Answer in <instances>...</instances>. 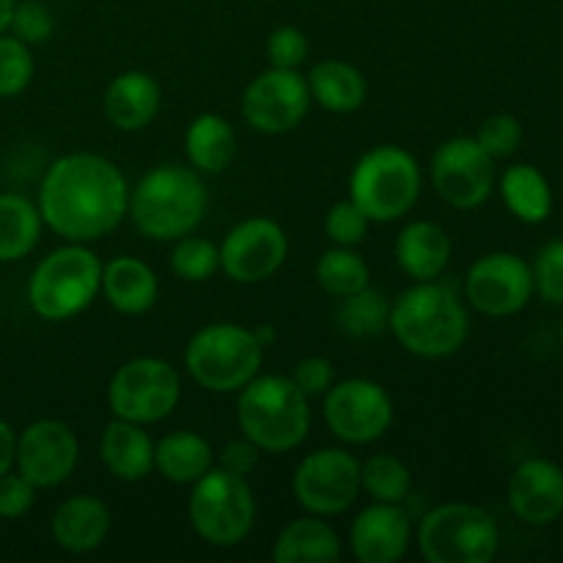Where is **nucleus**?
<instances>
[{
	"instance_id": "f257e3e1",
	"label": "nucleus",
	"mask_w": 563,
	"mask_h": 563,
	"mask_svg": "<svg viewBox=\"0 0 563 563\" xmlns=\"http://www.w3.org/2000/svg\"><path fill=\"white\" fill-rule=\"evenodd\" d=\"M130 209L124 174L91 152L64 154L47 168L38 190V214L66 242H93L121 225Z\"/></svg>"
},
{
	"instance_id": "f03ea898",
	"label": "nucleus",
	"mask_w": 563,
	"mask_h": 563,
	"mask_svg": "<svg viewBox=\"0 0 563 563\" xmlns=\"http://www.w3.org/2000/svg\"><path fill=\"white\" fill-rule=\"evenodd\" d=\"M390 333L418 357H449L465 346L471 322L460 295L451 284L416 280L390 306Z\"/></svg>"
},
{
	"instance_id": "7ed1b4c3",
	"label": "nucleus",
	"mask_w": 563,
	"mask_h": 563,
	"mask_svg": "<svg viewBox=\"0 0 563 563\" xmlns=\"http://www.w3.org/2000/svg\"><path fill=\"white\" fill-rule=\"evenodd\" d=\"M209 192L192 165H157L130 190L135 229L157 242H174L201 225Z\"/></svg>"
},
{
	"instance_id": "20e7f679",
	"label": "nucleus",
	"mask_w": 563,
	"mask_h": 563,
	"mask_svg": "<svg viewBox=\"0 0 563 563\" xmlns=\"http://www.w3.org/2000/svg\"><path fill=\"white\" fill-rule=\"evenodd\" d=\"M236 423L251 443L267 454H286L306 440L311 429L308 396L291 377L264 374L236 390Z\"/></svg>"
},
{
	"instance_id": "39448f33",
	"label": "nucleus",
	"mask_w": 563,
	"mask_h": 563,
	"mask_svg": "<svg viewBox=\"0 0 563 563\" xmlns=\"http://www.w3.org/2000/svg\"><path fill=\"white\" fill-rule=\"evenodd\" d=\"M102 267L97 253L82 242H69L44 256L27 280L33 313L47 322L75 319L102 291Z\"/></svg>"
},
{
	"instance_id": "423d86ee",
	"label": "nucleus",
	"mask_w": 563,
	"mask_h": 563,
	"mask_svg": "<svg viewBox=\"0 0 563 563\" xmlns=\"http://www.w3.org/2000/svg\"><path fill=\"white\" fill-rule=\"evenodd\" d=\"M264 346L242 324L214 322L198 330L185 350L187 374L209 394H236L262 372Z\"/></svg>"
},
{
	"instance_id": "0eeeda50",
	"label": "nucleus",
	"mask_w": 563,
	"mask_h": 563,
	"mask_svg": "<svg viewBox=\"0 0 563 563\" xmlns=\"http://www.w3.org/2000/svg\"><path fill=\"white\" fill-rule=\"evenodd\" d=\"M421 168L401 146H377L363 154L350 176V201L368 223H394L416 207Z\"/></svg>"
},
{
	"instance_id": "6e6552de",
	"label": "nucleus",
	"mask_w": 563,
	"mask_h": 563,
	"mask_svg": "<svg viewBox=\"0 0 563 563\" xmlns=\"http://www.w3.org/2000/svg\"><path fill=\"white\" fill-rule=\"evenodd\" d=\"M190 526L212 548H236L245 542L256 520V498L247 478L212 467L192 484L187 504Z\"/></svg>"
},
{
	"instance_id": "1a4fd4ad",
	"label": "nucleus",
	"mask_w": 563,
	"mask_h": 563,
	"mask_svg": "<svg viewBox=\"0 0 563 563\" xmlns=\"http://www.w3.org/2000/svg\"><path fill=\"white\" fill-rule=\"evenodd\" d=\"M498 548V522L473 504H443L418 526V550L429 563H489Z\"/></svg>"
},
{
	"instance_id": "9d476101",
	"label": "nucleus",
	"mask_w": 563,
	"mask_h": 563,
	"mask_svg": "<svg viewBox=\"0 0 563 563\" xmlns=\"http://www.w3.org/2000/svg\"><path fill=\"white\" fill-rule=\"evenodd\" d=\"M179 399V372L163 357H135L124 363L108 385V407L113 418L141 427L165 421Z\"/></svg>"
},
{
	"instance_id": "9b49d317",
	"label": "nucleus",
	"mask_w": 563,
	"mask_h": 563,
	"mask_svg": "<svg viewBox=\"0 0 563 563\" xmlns=\"http://www.w3.org/2000/svg\"><path fill=\"white\" fill-rule=\"evenodd\" d=\"M291 493L308 515H344L361 495V462L344 449L313 451L297 465Z\"/></svg>"
},
{
	"instance_id": "f8f14e48",
	"label": "nucleus",
	"mask_w": 563,
	"mask_h": 563,
	"mask_svg": "<svg viewBox=\"0 0 563 563\" xmlns=\"http://www.w3.org/2000/svg\"><path fill=\"white\" fill-rule=\"evenodd\" d=\"M324 421L344 443L368 445L394 423V401L374 379H341L324 394Z\"/></svg>"
},
{
	"instance_id": "ddd939ff",
	"label": "nucleus",
	"mask_w": 563,
	"mask_h": 563,
	"mask_svg": "<svg viewBox=\"0 0 563 563\" xmlns=\"http://www.w3.org/2000/svg\"><path fill=\"white\" fill-rule=\"evenodd\" d=\"M432 185L449 207H482L495 190V159L476 137H449L432 154Z\"/></svg>"
},
{
	"instance_id": "4468645a",
	"label": "nucleus",
	"mask_w": 563,
	"mask_h": 563,
	"mask_svg": "<svg viewBox=\"0 0 563 563\" xmlns=\"http://www.w3.org/2000/svg\"><path fill=\"white\" fill-rule=\"evenodd\" d=\"M467 302L484 317H515L531 302V264L517 253L495 251L473 262L465 275Z\"/></svg>"
},
{
	"instance_id": "2eb2a0df",
	"label": "nucleus",
	"mask_w": 563,
	"mask_h": 563,
	"mask_svg": "<svg viewBox=\"0 0 563 563\" xmlns=\"http://www.w3.org/2000/svg\"><path fill=\"white\" fill-rule=\"evenodd\" d=\"M311 108L308 80L297 69L269 66L242 93V115L253 130L264 135H284L302 124Z\"/></svg>"
},
{
	"instance_id": "dca6fc26",
	"label": "nucleus",
	"mask_w": 563,
	"mask_h": 563,
	"mask_svg": "<svg viewBox=\"0 0 563 563\" xmlns=\"http://www.w3.org/2000/svg\"><path fill=\"white\" fill-rule=\"evenodd\" d=\"M220 247V269L234 284H262L284 267L289 256L286 231L269 218H247L225 234Z\"/></svg>"
},
{
	"instance_id": "f3484780",
	"label": "nucleus",
	"mask_w": 563,
	"mask_h": 563,
	"mask_svg": "<svg viewBox=\"0 0 563 563\" xmlns=\"http://www.w3.org/2000/svg\"><path fill=\"white\" fill-rule=\"evenodd\" d=\"M80 445L64 421H36L16 438V473L36 489H53L75 473Z\"/></svg>"
},
{
	"instance_id": "a211bd4d",
	"label": "nucleus",
	"mask_w": 563,
	"mask_h": 563,
	"mask_svg": "<svg viewBox=\"0 0 563 563\" xmlns=\"http://www.w3.org/2000/svg\"><path fill=\"white\" fill-rule=\"evenodd\" d=\"M509 506L526 526H553L563 515V467L533 456L509 478Z\"/></svg>"
},
{
	"instance_id": "6ab92c4d",
	"label": "nucleus",
	"mask_w": 563,
	"mask_h": 563,
	"mask_svg": "<svg viewBox=\"0 0 563 563\" xmlns=\"http://www.w3.org/2000/svg\"><path fill=\"white\" fill-rule=\"evenodd\" d=\"M412 539L410 515L401 504H377L355 517L350 531L352 553L361 563H396L407 555Z\"/></svg>"
},
{
	"instance_id": "aec40b11",
	"label": "nucleus",
	"mask_w": 563,
	"mask_h": 563,
	"mask_svg": "<svg viewBox=\"0 0 563 563\" xmlns=\"http://www.w3.org/2000/svg\"><path fill=\"white\" fill-rule=\"evenodd\" d=\"M159 102H163V93H159L157 80L146 71H121L110 80V86L104 88L102 110L104 119L121 132H141L157 119Z\"/></svg>"
},
{
	"instance_id": "412c9836",
	"label": "nucleus",
	"mask_w": 563,
	"mask_h": 563,
	"mask_svg": "<svg viewBox=\"0 0 563 563\" xmlns=\"http://www.w3.org/2000/svg\"><path fill=\"white\" fill-rule=\"evenodd\" d=\"M55 544L71 555L93 553L110 533V509L93 495H71L49 520Z\"/></svg>"
},
{
	"instance_id": "4be33fe9",
	"label": "nucleus",
	"mask_w": 563,
	"mask_h": 563,
	"mask_svg": "<svg viewBox=\"0 0 563 563\" xmlns=\"http://www.w3.org/2000/svg\"><path fill=\"white\" fill-rule=\"evenodd\" d=\"M99 460L119 482H143L154 471V440L141 423L113 418L99 440Z\"/></svg>"
},
{
	"instance_id": "5701e85b",
	"label": "nucleus",
	"mask_w": 563,
	"mask_h": 563,
	"mask_svg": "<svg viewBox=\"0 0 563 563\" xmlns=\"http://www.w3.org/2000/svg\"><path fill=\"white\" fill-rule=\"evenodd\" d=\"M451 236L434 220H412L396 236V262L412 280H434L451 262Z\"/></svg>"
},
{
	"instance_id": "b1692460",
	"label": "nucleus",
	"mask_w": 563,
	"mask_h": 563,
	"mask_svg": "<svg viewBox=\"0 0 563 563\" xmlns=\"http://www.w3.org/2000/svg\"><path fill=\"white\" fill-rule=\"evenodd\" d=\"M102 295L113 311L124 317H141L157 302V275L141 258L115 256L102 267Z\"/></svg>"
},
{
	"instance_id": "393cba45",
	"label": "nucleus",
	"mask_w": 563,
	"mask_h": 563,
	"mask_svg": "<svg viewBox=\"0 0 563 563\" xmlns=\"http://www.w3.org/2000/svg\"><path fill=\"white\" fill-rule=\"evenodd\" d=\"M214 467V451L207 438L196 432H170L154 443V471L170 484L192 487Z\"/></svg>"
},
{
	"instance_id": "a878e982",
	"label": "nucleus",
	"mask_w": 563,
	"mask_h": 563,
	"mask_svg": "<svg viewBox=\"0 0 563 563\" xmlns=\"http://www.w3.org/2000/svg\"><path fill=\"white\" fill-rule=\"evenodd\" d=\"M341 559V539L324 517L308 515L291 520L273 544L275 563H335Z\"/></svg>"
},
{
	"instance_id": "bb28decb",
	"label": "nucleus",
	"mask_w": 563,
	"mask_h": 563,
	"mask_svg": "<svg viewBox=\"0 0 563 563\" xmlns=\"http://www.w3.org/2000/svg\"><path fill=\"white\" fill-rule=\"evenodd\" d=\"M187 163L198 174H223L236 157V132L223 115L201 113L185 132Z\"/></svg>"
},
{
	"instance_id": "cd10ccee",
	"label": "nucleus",
	"mask_w": 563,
	"mask_h": 563,
	"mask_svg": "<svg viewBox=\"0 0 563 563\" xmlns=\"http://www.w3.org/2000/svg\"><path fill=\"white\" fill-rule=\"evenodd\" d=\"M308 91H311V102L319 108L330 110V113H355L366 102V80L361 71L346 60H322L308 71Z\"/></svg>"
},
{
	"instance_id": "c85d7f7f",
	"label": "nucleus",
	"mask_w": 563,
	"mask_h": 563,
	"mask_svg": "<svg viewBox=\"0 0 563 563\" xmlns=\"http://www.w3.org/2000/svg\"><path fill=\"white\" fill-rule=\"evenodd\" d=\"M500 196L506 209L528 225L544 223L553 212V190L548 176L528 163H517L500 176Z\"/></svg>"
},
{
	"instance_id": "c756f323",
	"label": "nucleus",
	"mask_w": 563,
	"mask_h": 563,
	"mask_svg": "<svg viewBox=\"0 0 563 563\" xmlns=\"http://www.w3.org/2000/svg\"><path fill=\"white\" fill-rule=\"evenodd\" d=\"M42 236V214L25 196H0V262H20L31 256Z\"/></svg>"
},
{
	"instance_id": "7c9ffc66",
	"label": "nucleus",
	"mask_w": 563,
	"mask_h": 563,
	"mask_svg": "<svg viewBox=\"0 0 563 563\" xmlns=\"http://www.w3.org/2000/svg\"><path fill=\"white\" fill-rule=\"evenodd\" d=\"M390 319V302L383 291L363 286L355 295L341 297V306L335 311V322H339L341 333L350 339H377L379 333L388 330Z\"/></svg>"
},
{
	"instance_id": "2f4dec72",
	"label": "nucleus",
	"mask_w": 563,
	"mask_h": 563,
	"mask_svg": "<svg viewBox=\"0 0 563 563\" xmlns=\"http://www.w3.org/2000/svg\"><path fill=\"white\" fill-rule=\"evenodd\" d=\"M410 489V467L396 454H374L361 465V493L377 504H405Z\"/></svg>"
},
{
	"instance_id": "473e14b6",
	"label": "nucleus",
	"mask_w": 563,
	"mask_h": 563,
	"mask_svg": "<svg viewBox=\"0 0 563 563\" xmlns=\"http://www.w3.org/2000/svg\"><path fill=\"white\" fill-rule=\"evenodd\" d=\"M313 275H317V284L322 286L328 295L339 297V300L341 297L361 291L363 286H368V278H372L368 264L363 262L361 253L341 245L330 247V251H324L322 256H319Z\"/></svg>"
},
{
	"instance_id": "72a5a7b5",
	"label": "nucleus",
	"mask_w": 563,
	"mask_h": 563,
	"mask_svg": "<svg viewBox=\"0 0 563 563\" xmlns=\"http://www.w3.org/2000/svg\"><path fill=\"white\" fill-rule=\"evenodd\" d=\"M170 269L187 284H203L220 269V247L196 234L179 236L170 251Z\"/></svg>"
},
{
	"instance_id": "f704fd0d",
	"label": "nucleus",
	"mask_w": 563,
	"mask_h": 563,
	"mask_svg": "<svg viewBox=\"0 0 563 563\" xmlns=\"http://www.w3.org/2000/svg\"><path fill=\"white\" fill-rule=\"evenodd\" d=\"M33 80V55L25 42L0 33V97H16Z\"/></svg>"
},
{
	"instance_id": "c9c22d12",
	"label": "nucleus",
	"mask_w": 563,
	"mask_h": 563,
	"mask_svg": "<svg viewBox=\"0 0 563 563\" xmlns=\"http://www.w3.org/2000/svg\"><path fill=\"white\" fill-rule=\"evenodd\" d=\"M476 141L493 159H506L520 148L522 124L511 113H495L482 121L476 132Z\"/></svg>"
},
{
	"instance_id": "e433bc0d",
	"label": "nucleus",
	"mask_w": 563,
	"mask_h": 563,
	"mask_svg": "<svg viewBox=\"0 0 563 563\" xmlns=\"http://www.w3.org/2000/svg\"><path fill=\"white\" fill-rule=\"evenodd\" d=\"M533 291L553 306H563V240H553L533 258Z\"/></svg>"
},
{
	"instance_id": "4c0bfd02",
	"label": "nucleus",
	"mask_w": 563,
	"mask_h": 563,
	"mask_svg": "<svg viewBox=\"0 0 563 563\" xmlns=\"http://www.w3.org/2000/svg\"><path fill=\"white\" fill-rule=\"evenodd\" d=\"M11 33H14L20 42L31 44H44L55 31V16L49 11V5L38 3V0H22L14 5V14H11Z\"/></svg>"
},
{
	"instance_id": "58836bf2",
	"label": "nucleus",
	"mask_w": 563,
	"mask_h": 563,
	"mask_svg": "<svg viewBox=\"0 0 563 563\" xmlns=\"http://www.w3.org/2000/svg\"><path fill=\"white\" fill-rule=\"evenodd\" d=\"M324 231H328V236L335 245L355 247L366 236L368 218L346 198V201H339L330 207L328 218H324Z\"/></svg>"
},
{
	"instance_id": "ea45409f",
	"label": "nucleus",
	"mask_w": 563,
	"mask_h": 563,
	"mask_svg": "<svg viewBox=\"0 0 563 563\" xmlns=\"http://www.w3.org/2000/svg\"><path fill=\"white\" fill-rule=\"evenodd\" d=\"M267 58L275 69H300L308 58V38L300 27L280 25L267 38Z\"/></svg>"
},
{
	"instance_id": "a19ab883",
	"label": "nucleus",
	"mask_w": 563,
	"mask_h": 563,
	"mask_svg": "<svg viewBox=\"0 0 563 563\" xmlns=\"http://www.w3.org/2000/svg\"><path fill=\"white\" fill-rule=\"evenodd\" d=\"M36 487L22 473H3L0 476V517L3 520H20L31 511Z\"/></svg>"
},
{
	"instance_id": "79ce46f5",
	"label": "nucleus",
	"mask_w": 563,
	"mask_h": 563,
	"mask_svg": "<svg viewBox=\"0 0 563 563\" xmlns=\"http://www.w3.org/2000/svg\"><path fill=\"white\" fill-rule=\"evenodd\" d=\"M291 383L311 399V396H324L335 383V368L328 357H302L291 372Z\"/></svg>"
},
{
	"instance_id": "37998d69",
	"label": "nucleus",
	"mask_w": 563,
	"mask_h": 563,
	"mask_svg": "<svg viewBox=\"0 0 563 563\" xmlns=\"http://www.w3.org/2000/svg\"><path fill=\"white\" fill-rule=\"evenodd\" d=\"M258 456H262V449L242 434V440H231V443L223 445L218 467L234 473V476L247 478L258 467Z\"/></svg>"
},
{
	"instance_id": "c03bdc74",
	"label": "nucleus",
	"mask_w": 563,
	"mask_h": 563,
	"mask_svg": "<svg viewBox=\"0 0 563 563\" xmlns=\"http://www.w3.org/2000/svg\"><path fill=\"white\" fill-rule=\"evenodd\" d=\"M16 460V434L5 421H0V476L14 467Z\"/></svg>"
},
{
	"instance_id": "a18cd8bd",
	"label": "nucleus",
	"mask_w": 563,
	"mask_h": 563,
	"mask_svg": "<svg viewBox=\"0 0 563 563\" xmlns=\"http://www.w3.org/2000/svg\"><path fill=\"white\" fill-rule=\"evenodd\" d=\"M16 0H0V33L9 31L11 25V14H14Z\"/></svg>"
},
{
	"instance_id": "49530a36",
	"label": "nucleus",
	"mask_w": 563,
	"mask_h": 563,
	"mask_svg": "<svg viewBox=\"0 0 563 563\" xmlns=\"http://www.w3.org/2000/svg\"><path fill=\"white\" fill-rule=\"evenodd\" d=\"M561 341H563V324H561Z\"/></svg>"
}]
</instances>
